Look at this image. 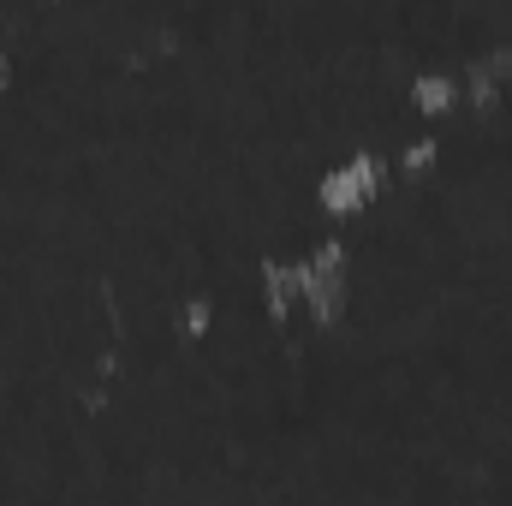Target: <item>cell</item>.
I'll list each match as a JSON object with an SVG mask.
<instances>
[{"label":"cell","mask_w":512,"mask_h":506,"mask_svg":"<svg viewBox=\"0 0 512 506\" xmlns=\"http://www.w3.org/2000/svg\"><path fill=\"white\" fill-rule=\"evenodd\" d=\"M382 173L387 167L376 161V155H352L346 167H334V173L322 179V203H328L334 215H340V209H358V203L382 185Z\"/></svg>","instance_id":"6da1fadb"},{"label":"cell","mask_w":512,"mask_h":506,"mask_svg":"<svg viewBox=\"0 0 512 506\" xmlns=\"http://www.w3.org/2000/svg\"><path fill=\"white\" fill-rule=\"evenodd\" d=\"M411 90H417V108H423V114H441V108L453 102V78H447V72H423Z\"/></svg>","instance_id":"7a4b0ae2"},{"label":"cell","mask_w":512,"mask_h":506,"mask_svg":"<svg viewBox=\"0 0 512 506\" xmlns=\"http://www.w3.org/2000/svg\"><path fill=\"white\" fill-rule=\"evenodd\" d=\"M6 78H12V60H6V54H0V84H6Z\"/></svg>","instance_id":"3957f363"}]
</instances>
